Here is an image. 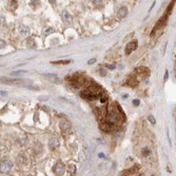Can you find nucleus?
<instances>
[{"label":"nucleus","instance_id":"obj_20","mask_svg":"<svg viewBox=\"0 0 176 176\" xmlns=\"http://www.w3.org/2000/svg\"><path fill=\"white\" fill-rule=\"evenodd\" d=\"M94 62H96V59H95V58H92V59H90V60H89V64H93V63H94Z\"/></svg>","mask_w":176,"mask_h":176},{"label":"nucleus","instance_id":"obj_5","mask_svg":"<svg viewBox=\"0 0 176 176\" xmlns=\"http://www.w3.org/2000/svg\"><path fill=\"white\" fill-rule=\"evenodd\" d=\"M80 95L84 97V98H87V99H90V100H92V99H94V98H96V96L90 91V90H85V91H81L80 92Z\"/></svg>","mask_w":176,"mask_h":176},{"label":"nucleus","instance_id":"obj_26","mask_svg":"<svg viewBox=\"0 0 176 176\" xmlns=\"http://www.w3.org/2000/svg\"><path fill=\"white\" fill-rule=\"evenodd\" d=\"M175 69H176V64H175Z\"/></svg>","mask_w":176,"mask_h":176},{"label":"nucleus","instance_id":"obj_6","mask_svg":"<svg viewBox=\"0 0 176 176\" xmlns=\"http://www.w3.org/2000/svg\"><path fill=\"white\" fill-rule=\"evenodd\" d=\"M127 14H128V8H127L126 6H122V7H120V8L118 10V12H117V18H118V19H123V18L127 16Z\"/></svg>","mask_w":176,"mask_h":176},{"label":"nucleus","instance_id":"obj_12","mask_svg":"<svg viewBox=\"0 0 176 176\" xmlns=\"http://www.w3.org/2000/svg\"><path fill=\"white\" fill-rule=\"evenodd\" d=\"M26 74V71H15L11 73V76H20V75H24Z\"/></svg>","mask_w":176,"mask_h":176},{"label":"nucleus","instance_id":"obj_13","mask_svg":"<svg viewBox=\"0 0 176 176\" xmlns=\"http://www.w3.org/2000/svg\"><path fill=\"white\" fill-rule=\"evenodd\" d=\"M63 19L67 21V22H70L72 20V16L68 13V12H63Z\"/></svg>","mask_w":176,"mask_h":176},{"label":"nucleus","instance_id":"obj_7","mask_svg":"<svg viewBox=\"0 0 176 176\" xmlns=\"http://www.w3.org/2000/svg\"><path fill=\"white\" fill-rule=\"evenodd\" d=\"M59 127H60L61 130H63V131H68V130L71 128V123H70L67 119H61L60 122H59Z\"/></svg>","mask_w":176,"mask_h":176},{"label":"nucleus","instance_id":"obj_2","mask_svg":"<svg viewBox=\"0 0 176 176\" xmlns=\"http://www.w3.org/2000/svg\"><path fill=\"white\" fill-rule=\"evenodd\" d=\"M13 167V164L11 160H3L1 163V173H8L10 170L12 169Z\"/></svg>","mask_w":176,"mask_h":176},{"label":"nucleus","instance_id":"obj_15","mask_svg":"<svg viewBox=\"0 0 176 176\" xmlns=\"http://www.w3.org/2000/svg\"><path fill=\"white\" fill-rule=\"evenodd\" d=\"M149 154H150V150L148 148H143L142 149V155L143 156H148Z\"/></svg>","mask_w":176,"mask_h":176},{"label":"nucleus","instance_id":"obj_21","mask_svg":"<svg viewBox=\"0 0 176 176\" xmlns=\"http://www.w3.org/2000/svg\"><path fill=\"white\" fill-rule=\"evenodd\" d=\"M139 102H140V101H139L138 99H134V100H133V103H134V105H138V104H139Z\"/></svg>","mask_w":176,"mask_h":176},{"label":"nucleus","instance_id":"obj_25","mask_svg":"<svg viewBox=\"0 0 176 176\" xmlns=\"http://www.w3.org/2000/svg\"><path fill=\"white\" fill-rule=\"evenodd\" d=\"M4 44H5V42L1 40V48H3V47H4Z\"/></svg>","mask_w":176,"mask_h":176},{"label":"nucleus","instance_id":"obj_19","mask_svg":"<svg viewBox=\"0 0 176 176\" xmlns=\"http://www.w3.org/2000/svg\"><path fill=\"white\" fill-rule=\"evenodd\" d=\"M149 120H150L152 123H155V118H154L152 115H151V116H149Z\"/></svg>","mask_w":176,"mask_h":176},{"label":"nucleus","instance_id":"obj_3","mask_svg":"<svg viewBox=\"0 0 176 176\" xmlns=\"http://www.w3.org/2000/svg\"><path fill=\"white\" fill-rule=\"evenodd\" d=\"M136 48H137V41H136V40H133V41L129 42V43L127 44V47H126V54H127V55L131 54L133 51L136 50Z\"/></svg>","mask_w":176,"mask_h":176},{"label":"nucleus","instance_id":"obj_22","mask_svg":"<svg viewBox=\"0 0 176 176\" xmlns=\"http://www.w3.org/2000/svg\"><path fill=\"white\" fill-rule=\"evenodd\" d=\"M106 68H109V69H115V66L114 64H112V66L109 64V66H106Z\"/></svg>","mask_w":176,"mask_h":176},{"label":"nucleus","instance_id":"obj_1","mask_svg":"<svg viewBox=\"0 0 176 176\" xmlns=\"http://www.w3.org/2000/svg\"><path fill=\"white\" fill-rule=\"evenodd\" d=\"M106 118L109 120V122H120L121 121V118H120V114L117 112V111H109L108 115H106Z\"/></svg>","mask_w":176,"mask_h":176},{"label":"nucleus","instance_id":"obj_10","mask_svg":"<svg viewBox=\"0 0 176 176\" xmlns=\"http://www.w3.org/2000/svg\"><path fill=\"white\" fill-rule=\"evenodd\" d=\"M100 126H101V129H102L103 131H105V132H110V131L112 130L111 122H109V121H102V122L100 123Z\"/></svg>","mask_w":176,"mask_h":176},{"label":"nucleus","instance_id":"obj_18","mask_svg":"<svg viewBox=\"0 0 176 176\" xmlns=\"http://www.w3.org/2000/svg\"><path fill=\"white\" fill-rule=\"evenodd\" d=\"M70 61L69 60H67V61H54V62H52V63H54V64H57V63H63V64H67V63H69Z\"/></svg>","mask_w":176,"mask_h":176},{"label":"nucleus","instance_id":"obj_11","mask_svg":"<svg viewBox=\"0 0 176 176\" xmlns=\"http://www.w3.org/2000/svg\"><path fill=\"white\" fill-rule=\"evenodd\" d=\"M136 71H137V73H138V74H140V75H142V76L149 75V70H148L147 68H143V67H141V68H138Z\"/></svg>","mask_w":176,"mask_h":176},{"label":"nucleus","instance_id":"obj_23","mask_svg":"<svg viewBox=\"0 0 176 176\" xmlns=\"http://www.w3.org/2000/svg\"><path fill=\"white\" fill-rule=\"evenodd\" d=\"M167 79H168V71H167V72H166V74H165V81H166Z\"/></svg>","mask_w":176,"mask_h":176},{"label":"nucleus","instance_id":"obj_9","mask_svg":"<svg viewBox=\"0 0 176 176\" xmlns=\"http://www.w3.org/2000/svg\"><path fill=\"white\" fill-rule=\"evenodd\" d=\"M49 146H50L52 149H56L57 147H59V140H58V138L52 137V138L49 140Z\"/></svg>","mask_w":176,"mask_h":176},{"label":"nucleus","instance_id":"obj_8","mask_svg":"<svg viewBox=\"0 0 176 176\" xmlns=\"http://www.w3.org/2000/svg\"><path fill=\"white\" fill-rule=\"evenodd\" d=\"M43 76H44L45 78H48L49 80L53 81V82H56V84H59V82H60V80H59V78H58V76H57L56 74H48V73H45V74H43Z\"/></svg>","mask_w":176,"mask_h":176},{"label":"nucleus","instance_id":"obj_4","mask_svg":"<svg viewBox=\"0 0 176 176\" xmlns=\"http://www.w3.org/2000/svg\"><path fill=\"white\" fill-rule=\"evenodd\" d=\"M54 172H55V174L58 176L62 175L64 172H66V167H64V165L62 164V163H58L56 166H55V168H54Z\"/></svg>","mask_w":176,"mask_h":176},{"label":"nucleus","instance_id":"obj_14","mask_svg":"<svg viewBox=\"0 0 176 176\" xmlns=\"http://www.w3.org/2000/svg\"><path fill=\"white\" fill-rule=\"evenodd\" d=\"M137 80L136 79H134V78H130L129 80H128V85L129 86H131V87H136L137 86Z\"/></svg>","mask_w":176,"mask_h":176},{"label":"nucleus","instance_id":"obj_17","mask_svg":"<svg viewBox=\"0 0 176 176\" xmlns=\"http://www.w3.org/2000/svg\"><path fill=\"white\" fill-rule=\"evenodd\" d=\"M20 32H21V33H23V34H26V33L29 32V30H27V27H26V26H21Z\"/></svg>","mask_w":176,"mask_h":176},{"label":"nucleus","instance_id":"obj_24","mask_svg":"<svg viewBox=\"0 0 176 176\" xmlns=\"http://www.w3.org/2000/svg\"><path fill=\"white\" fill-rule=\"evenodd\" d=\"M100 71H101V72H100V74H101V75H105V72H104V70H100Z\"/></svg>","mask_w":176,"mask_h":176},{"label":"nucleus","instance_id":"obj_16","mask_svg":"<svg viewBox=\"0 0 176 176\" xmlns=\"http://www.w3.org/2000/svg\"><path fill=\"white\" fill-rule=\"evenodd\" d=\"M106 99H108V97H106L105 95H103V94H100V101H101L102 103H104V102L106 101Z\"/></svg>","mask_w":176,"mask_h":176}]
</instances>
